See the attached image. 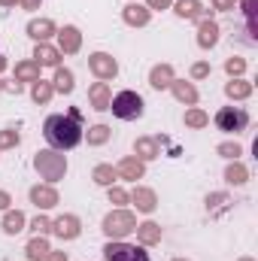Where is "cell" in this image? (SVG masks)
<instances>
[{"mask_svg":"<svg viewBox=\"0 0 258 261\" xmlns=\"http://www.w3.org/2000/svg\"><path fill=\"white\" fill-rule=\"evenodd\" d=\"M170 0H149V9H167Z\"/></svg>","mask_w":258,"mask_h":261,"instance_id":"obj_42","label":"cell"},{"mask_svg":"<svg viewBox=\"0 0 258 261\" xmlns=\"http://www.w3.org/2000/svg\"><path fill=\"white\" fill-rule=\"evenodd\" d=\"M88 70H91L100 82H107V79H116L119 64H116L113 55H107V52H94V55H88Z\"/></svg>","mask_w":258,"mask_h":261,"instance_id":"obj_7","label":"cell"},{"mask_svg":"<svg viewBox=\"0 0 258 261\" xmlns=\"http://www.w3.org/2000/svg\"><path fill=\"white\" fill-rule=\"evenodd\" d=\"M52 34H55V21L52 18H34V21H28V37H34L37 43H46Z\"/></svg>","mask_w":258,"mask_h":261,"instance_id":"obj_16","label":"cell"},{"mask_svg":"<svg viewBox=\"0 0 258 261\" xmlns=\"http://www.w3.org/2000/svg\"><path fill=\"white\" fill-rule=\"evenodd\" d=\"M52 88L61 91V94H70V91H73V73H70L67 67H58V70H55V82H52Z\"/></svg>","mask_w":258,"mask_h":261,"instance_id":"obj_29","label":"cell"},{"mask_svg":"<svg viewBox=\"0 0 258 261\" xmlns=\"http://www.w3.org/2000/svg\"><path fill=\"white\" fill-rule=\"evenodd\" d=\"M225 94H228L231 100H246V97L252 94V82H243V79H231V82L225 85Z\"/></svg>","mask_w":258,"mask_h":261,"instance_id":"obj_23","label":"cell"},{"mask_svg":"<svg viewBox=\"0 0 258 261\" xmlns=\"http://www.w3.org/2000/svg\"><path fill=\"white\" fill-rule=\"evenodd\" d=\"M176 76H173V67L170 64H158L152 67V73H149V85L155 88V91H164V88H170V82H173Z\"/></svg>","mask_w":258,"mask_h":261,"instance_id":"obj_15","label":"cell"},{"mask_svg":"<svg viewBox=\"0 0 258 261\" xmlns=\"http://www.w3.org/2000/svg\"><path fill=\"white\" fill-rule=\"evenodd\" d=\"M219 43V24L210 21V18H200V28H197V46L200 49H213Z\"/></svg>","mask_w":258,"mask_h":261,"instance_id":"obj_11","label":"cell"},{"mask_svg":"<svg viewBox=\"0 0 258 261\" xmlns=\"http://www.w3.org/2000/svg\"><path fill=\"white\" fill-rule=\"evenodd\" d=\"M246 125H249V113L243 107H222L216 113V128L225 134H240L246 130Z\"/></svg>","mask_w":258,"mask_h":261,"instance_id":"obj_5","label":"cell"},{"mask_svg":"<svg viewBox=\"0 0 258 261\" xmlns=\"http://www.w3.org/2000/svg\"><path fill=\"white\" fill-rule=\"evenodd\" d=\"M0 3H3V6H15V0H0Z\"/></svg>","mask_w":258,"mask_h":261,"instance_id":"obj_46","label":"cell"},{"mask_svg":"<svg viewBox=\"0 0 258 261\" xmlns=\"http://www.w3.org/2000/svg\"><path fill=\"white\" fill-rule=\"evenodd\" d=\"M31 203H37L40 210H52L58 203V192L52 186H34L31 189Z\"/></svg>","mask_w":258,"mask_h":261,"instance_id":"obj_14","label":"cell"},{"mask_svg":"<svg viewBox=\"0 0 258 261\" xmlns=\"http://www.w3.org/2000/svg\"><path fill=\"white\" fill-rule=\"evenodd\" d=\"M213 9H222V12H228V9H234V0H213Z\"/></svg>","mask_w":258,"mask_h":261,"instance_id":"obj_41","label":"cell"},{"mask_svg":"<svg viewBox=\"0 0 258 261\" xmlns=\"http://www.w3.org/2000/svg\"><path fill=\"white\" fill-rule=\"evenodd\" d=\"M52 94H55V88H52V82H46V79H37V82H34V88H31L34 103H49V100H52Z\"/></svg>","mask_w":258,"mask_h":261,"instance_id":"obj_27","label":"cell"},{"mask_svg":"<svg viewBox=\"0 0 258 261\" xmlns=\"http://www.w3.org/2000/svg\"><path fill=\"white\" fill-rule=\"evenodd\" d=\"M225 179H228L231 186H243V182L249 179V170H246V167H243L240 161H234V164H231V167L225 170Z\"/></svg>","mask_w":258,"mask_h":261,"instance_id":"obj_30","label":"cell"},{"mask_svg":"<svg viewBox=\"0 0 258 261\" xmlns=\"http://www.w3.org/2000/svg\"><path fill=\"white\" fill-rule=\"evenodd\" d=\"M228 203H231V197L222 195V192H216V195L207 197V210H210V216H222V213L228 210Z\"/></svg>","mask_w":258,"mask_h":261,"instance_id":"obj_31","label":"cell"},{"mask_svg":"<svg viewBox=\"0 0 258 261\" xmlns=\"http://www.w3.org/2000/svg\"><path fill=\"white\" fill-rule=\"evenodd\" d=\"M131 197L125 189H116V186H110V203H128Z\"/></svg>","mask_w":258,"mask_h":261,"instance_id":"obj_39","label":"cell"},{"mask_svg":"<svg viewBox=\"0 0 258 261\" xmlns=\"http://www.w3.org/2000/svg\"><path fill=\"white\" fill-rule=\"evenodd\" d=\"M158 155H161V140H155V137H140V140L134 143V158H140L143 164L152 161V158H158Z\"/></svg>","mask_w":258,"mask_h":261,"instance_id":"obj_10","label":"cell"},{"mask_svg":"<svg viewBox=\"0 0 258 261\" xmlns=\"http://www.w3.org/2000/svg\"><path fill=\"white\" fill-rule=\"evenodd\" d=\"M240 261H252V258H240Z\"/></svg>","mask_w":258,"mask_h":261,"instance_id":"obj_48","label":"cell"},{"mask_svg":"<svg viewBox=\"0 0 258 261\" xmlns=\"http://www.w3.org/2000/svg\"><path fill=\"white\" fill-rule=\"evenodd\" d=\"M134 231H137L140 246H155V243H161V225H155V222H143V225H137Z\"/></svg>","mask_w":258,"mask_h":261,"instance_id":"obj_18","label":"cell"},{"mask_svg":"<svg viewBox=\"0 0 258 261\" xmlns=\"http://www.w3.org/2000/svg\"><path fill=\"white\" fill-rule=\"evenodd\" d=\"M37 79H40V64L37 61L15 64V82H37Z\"/></svg>","mask_w":258,"mask_h":261,"instance_id":"obj_26","label":"cell"},{"mask_svg":"<svg viewBox=\"0 0 258 261\" xmlns=\"http://www.w3.org/2000/svg\"><path fill=\"white\" fill-rule=\"evenodd\" d=\"M79 231H82V225H79V219L70 216V213H67V216H58V219L52 222V234L61 237V240H76Z\"/></svg>","mask_w":258,"mask_h":261,"instance_id":"obj_8","label":"cell"},{"mask_svg":"<svg viewBox=\"0 0 258 261\" xmlns=\"http://www.w3.org/2000/svg\"><path fill=\"white\" fill-rule=\"evenodd\" d=\"M3 67H6V61H3V58H0V70H3Z\"/></svg>","mask_w":258,"mask_h":261,"instance_id":"obj_47","label":"cell"},{"mask_svg":"<svg viewBox=\"0 0 258 261\" xmlns=\"http://www.w3.org/2000/svg\"><path fill=\"white\" fill-rule=\"evenodd\" d=\"M173 9H176L179 18H203V3L200 0H179Z\"/></svg>","mask_w":258,"mask_h":261,"instance_id":"obj_25","label":"cell"},{"mask_svg":"<svg viewBox=\"0 0 258 261\" xmlns=\"http://www.w3.org/2000/svg\"><path fill=\"white\" fill-rule=\"evenodd\" d=\"M46 261H67V252H49Z\"/></svg>","mask_w":258,"mask_h":261,"instance_id":"obj_44","label":"cell"},{"mask_svg":"<svg viewBox=\"0 0 258 261\" xmlns=\"http://www.w3.org/2000/svg\"><path fill=\"white\" fill-rule=\"evenodd\" d=\"M18 140H21V134H18V130H12V128L0 130V149H15V146H18Z\"/></svg>","mask_w":258,"mask_h":261,"instance_id":"obj_35","label":"cell"},{"mask_svg":"<svg viewBox=\"0 0 258 261\" xmlns=\"http://www.w3.org/2000/svg\"><path fill=\"white\" fill-rule=\"evenodd\" d=\"M170 91L176 94V100H183V103H197V88H194L192 82H183V79H173L170 82Z\"/></svg>","mask_w":258,"mask_h":261,"instance_id":"obj_21","label":"cell"},{"mask_svg":"<svg viewBox=\"0 0 258 261\" xmlns=\"http://www.w3.org/2000/svg\"><path fill=\"white\" fill-rule=\"evenodd\" d=\"M149 15H152V9H146V6H140V3H128V6L122 9V18H125V24H131V28L149 24Z\"/></svg>","mask_w":258,"mask_h":261,"instance_id":"obj_12","label":"cell"},{"mask_svg":"<svg viewBox=\"0 0 258 261\" xmlns=\"http://www.w3.org/2000/svg\"><path fill=\"white\" fill-rule=\"evenodd\" d=\"M173 261H186V258H173Z\"/></svg>","mask_w":258,"mask_h":261,"instance_id":"obj_49","label":"cell"},{"mask_svg":"<svg viewBox=\"0 0 258 261\" xmlns=\"http://www.w3.org/2000/svg\"><path fill=\"white\" fill-rule=\"evenodd\" d=\"M107 140H110V128H107V125L88 128V146H100V143H107Z\"/></svg>","mask_w":258,"mask_h":261,"instance_id":"obj_34","label":"cell"},{"mask_svg":"<svg viewBox=\"0 0 258 261\" xmlns=\"http://www.w3.org/2000/svg\"><path fill=\"white\" fill-rule=\"evenodd\" d=\"M137 228V216L128 210H113L107 219H104V234L110 240H125L131 231Z\"/></svg>","mask_w":258,"mask_h":261,"instance_id":"obj_3","label":"cell"},{"mask_svg":"<svg viewBox=\"0 0 258 261\" xmlns=\"http://www.w3.org/2000/svg\"><path fill=\"white\" fill-rule=\"evenodd\" d=\"M131 200L137 203V210H140V213H155V206H158L155 192H152V189H143V186H137V189H134Z\"/></svg>","mask_w":258,"mask_h":261,"instance_id":"obj_19","label":"cell"},{"mask_svg":"<svg viewBox=\"0 0 258 261\" xmlns=\"http://www.w3.org/2000/svg\"><path fill=\"white\" fill-rule=\"evenodd\" d=\"M31 228H34V234H40V237H46V234L52 231V219H46V216H37V219L31 222Z\"/></svg>","mask_w":258,"mask_h":261,"instance_id":"obj_36","label":"cell"},{"mask_svg":"<svg viewBox=\"0 0 258 261\" xmlns=\"http://www.w3.org/2000/svg\"><path fill=\"white\" fill-rule=\"evenodd\" d=\"M52 249H49V240L46 237H34L28 246H24V255H28V261H46V255H49Z\"/></svg>","mask_w":258,"mask_h":261,"instance_id":"obj_22","label":"cell"},{"mask_svg":"<svg viewBox=\"0 0 258 261\" xmlns=\"http://www.w3.org/2000/svg\"><path fill=\"white\" fill-rule=\"evenodd\" d=\"M79 46H82V34H79L73 24H67V28L58 31V52H61V55H76Z\"/></svg>","mask_w":258,"mask_h":261,"instance_id":"obj_9","label":"cell"},{"mask_svg":"<svg viewBox=\"0 0 258 261\" xmlns=\"http://www.w3.org/2000/svg\"><path fill=\"white\" fill-rule=\"evenodd\" d=\"M9 203H12V197L6 195V192H0V210H9Z\"/></svg>","mask_w":258,"mask_h":261,"instance_id":"obj_43","label":"cell"},{"mask_svg":"<svg viewBox=\"0 0 258 261\" xmlns=\"http://www.w3.org/2000/svg\"><path fill=\"white\" fill-rule=\"evenodd\" d=\"M186 125H189V128H207V125H210V116H207L203 110H189V113H186Z\"/></svg>","mask_w":258,"mask_h":261,"instance_id":"obj_33","label":"cell"},{"mask_svg":"<svg viewBox=\"0 0 258 261\" xmlns=\"http://www.w3.org/2000/svg\"><path fill=\"white\" fill-rule=\"evenodd\" d=\"M43 137H46V143H49L52 149H58V152H67V149L79 146V143H82L79 113L70 110L67 116H61V113H58V116H49L46 125H43Z\"/></svg>","mask_w":258,"mask_h":261,"instance_id":"obj_1","label":"cell"},{"mask_svg":"<svg viewBox=\"0 0 258 261\" xmlns=\"http://www.w3.org/2000/svg\"><path fill=\"white\" fill-rule=\"evenodd\" d=\"M116 173H119L122 179H134V182H137V179H143V173H146V164H143L140 158H134V155H131V158H122V161H119Z\"/></svg>","mask_w":258,"mask_h":261,"instance_id":"obj_13","label":"cell"},{"mask_svg":"<svg viewBox=\"0 0 258 261\" xmlns=\"http://www.w3.org/2000/svg\"><path fill=\"white\" fill-rule=\"evenodd\" d=\"M34 61H37L40 67H58L61 64V52L52 49V46H46V43H37V49H34Z\"/></svg>","mask_w":258,"mask_h":261,"instance_id":"obj_20","label":"cell"},{"mask_svg":"<svg viewBox=\"0 0 258 261\" xmlns=\"http://www.w3.org/2000/svg\"><path fill=\"white\" fill-rule=\"evenodd\" d=\"M3 231H6L9 237H15L18 231H24V213H18V210H6V216H3Z\"/></svg>","mask_w":258,"mask_h":261,"instance_id":"obj_24","label":"cell"},{"mask_svg":"<svg viewBox=\"0 0 258 261\" xmlns=\"http://www.w3.org/2000/svg\"><path fill=\"white\" fill-rule=\"evenodd\" d=\"M104 258L107 261H149V252L143 246H131L122 240H110L104 246Z\"/></svg>","mask_w":258,"mask_h":261,"instance_id":"obj_6","label":"cell"},{"mask_svg":"<svg viewBox=\"0 0 258 261\" xmlns=\"http://www.w3.org/2000/svg\"><path fill=\"white\" fill-rule=\"evenodd\" d=\"M21 6H24V9H37V6H40V0H21Z\"/></svg>","mask_w":258,"mask_h":261,"instance_id":"obj_45","label":"cell"},{"mask_svg":"<svg viewBox=\"0 0 258 261\" xmlns=\"http://www.w3.org/2000/svg\"><path fill=\"white\" fill-rule=\"evenodd\" d=\"M216 152H219V155H225V158H234V161H237V158L243 155V149H240L237 143H222V146H219Z\"/></svg>","mask_w":258,"mask_h":261,"instance_id":"obj_37","label":"cell"},{"mask_svg":"<svg viewBox=\"0 0 258 261\" xmlns=\"http://www.w3.org/2000/svg\"><path fill=\"white\" fill-rule=\"evenodd\" d=\"M116 176H119V173H116V167H113V164H97V167H94V173H91V179H94L97 186H107V189L116 182Z\"/></svg>","mask_w":258,"mask_h":261,"instance_id":"obj_28","label":"cell"},{"mask_svg":"<svg viewBox=\"0 0 258 261\" xmlns=\"http://www.w3.org/2000/svg\"><path fill=\"white\" fill-rule=\"evenodd\" d=\"M34 167H37L40 179H46V182L52 186V182L64 179L67 158H64V152H58V149H40V152L34 155Z\"/></svg>","mask_w":258,"mask_h":261,"instance_id":"obj_2","label":"cell"},{"mask_svg":"<svg viewBox=\"0 0 258 261\" xmlns=\"http://www.w3.org/2000/svg\"><path fill=\"white\" fill-rule=\"evenodd\" d=\"M255 12H258V0H243V15H246V24H249V34H252V43H255Z\"/></svg>","mask_w":258,"mask_h":261,"instance_id":"obj_32","label":"cell"},{"mask_svg":"<svg viewBox=\"0 0 258 261\" xmlns=\"http://www.w3.org/2000/svg\"><path fill=\"white\" fill-rule=\"evenodd\" d=\"M192 76H194V79L210 76V64H207V61H197V64H192Z\"/></svg>","mask_w":258,"mask_h":261,"instance_id":"obj_40","label":"cell"},{"mask_svg":"<svg viewBox=\"0 0 258 261\" xmlns=\"http://www.w3.org/2000/svg\"><path fill=\"white\" fill-rule=\"evenodd\" d=\"M88 100H91L94 110H110V100H113L110 85H107V82H94V85L88 88Z\"/></svg>","mask_w":258,"mask_h":261,"instance_id":"obj_17","label":"cell"},{"mask_svg":"<svg viewBox=\"0 0 258 261\" xmlns=\"http://www.w3.org/2000/svg\"><path fill=\"white\" fill-rule=\"evenodd\" d=\"M225 70H228L231 76H240V73L246 70V61H243V58H228V61H225Z\"/></svg>","mask_w":258,"mask_h":261,"instance_id":"obj_38","label":"cell"},{"mask_svg":"<svg viewBox=\"0 0 258 261\" xmlns=\"http://www.w3.org/2000/svg\"><path fill=\"white\" fill-rule=\"evenodd\" d=\"M110 110H113V116H119V119H125V122H134V119L143 116V97H140L137 91H119V94L110 100Z\"/></svg>","mask_w":258,"mask_h":261,"instance_id":"obj_4","label":"cell"}]
</instances>
